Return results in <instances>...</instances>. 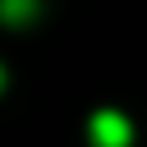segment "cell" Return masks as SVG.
<instances>
[{"instance_id": "3957f363", "label": "cell", "mask_w": 147, "mask_h": 147, "mask_svg": "<svg viewBox=\"0 0 147 147\" xmlns=\"http://www.w3.org/2000/svg\"><path fill=\"white\" fill-rule=\"evenodd\" d=\"M0 87H5V69H0Z\"/></svg>"}, {"instance_id": "6da1fadb", "label": "cell", "mask_w": 147, "mask_h": 147, "mask_svg": "<svg viewBox=\"0 0 147 147\" xmlns=\"http://www.w3.org/2000/svg\"><path fill=\"white\" fill-rule=\"evenodd\" d=\"M129 138H133V129L119 110H96L92 115V142L96 147H129Z\"/></svg>"}, {"instance_id": "7a4b0ae2", "label": "cell", "mask_w": 147, "mask_h": 147, "mask_svg": "<svg viewBox=\"0 0 147 147\" xmlns=\"http://www.w3.org/2000/svg\"><path fill=\"white\" fill-rule=\"evenodd\" d=\"M37 9H41V0H0V23H32L37 18Z\"/></svg>"}]
</instances>
